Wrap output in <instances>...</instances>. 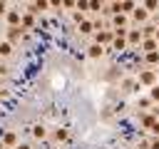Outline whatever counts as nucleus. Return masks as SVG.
I'll return each instance as SVG.
<instances>
[{
  "label": "nucleus",
  "mask_w": 159,
  "mask_h": 149,
  "mask_svg": "<svg viewBox=\"0 0 159 149\" xmlns=\"http://www.w3.org/2000/svg\"><path fill=\"white\" fill-rule=\"evenodd\" d=\"M7 22H10V25H17V22H20V12H17V10H10V12H7Z\"/></svg>",
  "instance_id": "1"
},
{
  "label": "nucleus",
  "mask_w": 159,
  "mask_h": 149,
  "mask_svg": "<svg viewBox=\"0 0 159 149\" xmlns=\"http://www.w3.org/2000/svg\"><path fill=\"white\" fill-rule=\"evenodd\" d=\"M32 134H35L37 139H45V127H42V124H35V127H32Z\"/></svg>",
  "instance_id": "2"
},
{
  "label": "nucleus",
  "mask_w": 159,
  "mask_h": 149,
  "mask_svg": "<svg viewBox=\"0 0 159 149\" xmlns=\"http://www.w3.org/2000/svg\"><path fill=\"white\" fill-rule=\"evenodd\" d=\"M17 142V137L12 134V132H7V134H2V144H15Z\"/></svg>",
  "instance_id": "3"
},
{
  "label": "nucleus",
  "mask_w": 159,
  "mask_h": 149,
  "mask_svg": "<svg viewBox=\"0 0 159 149\" xmlns=\"http://www.w3.org/2000/svg\"><path fill=\"white\" fill-rule=\"evenodd\" d=\"M55 139L57 142H65L67 139V129H55Z\"/></svg>",
  "instance_id": "4"
},
{
  "label": "nucleus",
  "mask_w": 159,
  "mask_h": 149,
  "mask_svg": "<svg viewBox=\"0 0 159 149\" xmlns=\"http://www.w3.org/2000/svg\"><path fill=\"white\" fill-rule=\"evenodd\" d=\"M139 79H142L144 84H149V82H154V72H144V74H142Z\"/></svg>",
  "instance_id": "5"
},
{
  "label": "nucleus",
  "mask_w": 159,
  "mask_h": 149,
  "mask_svg": "<svg viewBox=\"0 0 159 149\" xmlns=\"http://www.w3.org/2000/svg\"><path fill=\"white\" fill-rule=\"evenodd\" d=\"M10 52H12L10 42H0V55H10Z\"/></svg>",
  "instance_id": "6"
},
{
  "label": "nucleus",
  "mask_w": 159,
  "mask_h": 149,
  "mask_svg": "<svg viewBox=\"0 0 159 149\" xmlns=\"http://www.w3.org/2000/svg\"><path fill=\"white\" fill-rule=\"evenodd\" d=\"M7 37H10V40H17V37H20V27H10Z\"/></svg>",
  "instance_id": "7"
},
{
  "label": "nucleus",
  "mask_w": 159,
  "mask_h": 149,
  "mask_svg": "<svg viewBox=\"0 0 159 149\" xmlns=\"http://www.w3.org/2000/svg\"><path fill=\"white\" fill-rule=\"evenodd\" d=\"M89 55H92V57H99V55H102V47H99V45L89 47Z\"/></svg>",
  "instance_id": "8"
},
{
  "label": "nucleus",
  "mask_w": 159,
  "mask_h": 149,
  "mask_svg": "<svg viewBox=\"0 0 159 149\" xmlns=\"http://www.w3.org/2000/svg\"><path fill=\"white\" fill-rule=\"evenodd\" d=\"M109 37H112V35H109V32H99V35H97V42H107V40H109Z\"/></svg>",
  "instance_id": "9"
},
{
  "label": "nucleus",
  "mask_w": 159,
  "mask_h": 149,
  "mask_svg": "<svg viewBox=\"0 0 159 149\" xmlns=\"http://www.w3.org/2000/svg\"><path fill=\"white\" fill-rule=\"evenodd\" d=\"M147 60H149V62H157V60H159V52H154V50H152V52L147 55Z\"/></svg>",
  "instance_id": "10"
},
{
  "label": "nucleus",
  "mask_w": 159,
  "mask_h": 149,
  "mask_svg": "<svg viewBox=\"0 0 159 149\" xmlns=\"http://www.w3.org/2000/svg\"><path fill=\"white\" fill-rule=\"evenodd\" d=\"M134 17H137V20H144V17H147V12H144V10H142V7H139V10H137V12H134Z\"/></svg>",
  "instance_id": "11"
},
{
  "label": "nucleus",
  "mask_w": 159,
  "mask_h": 149,
  "mask_svg": "<svg viewBox=\"0 0 159 149\" xmlns=\"http://www.w3.org/2000/svg\"><path fill=\"white\" fill-rule=\"evenodd\" d=\"M129 42H139V32H132L129 35Z\"/></svg>",
  "instance_id": "12"
},
{
  "label": "nucleus",
  "mask_w": 159,
  "mask_h": 149,
  "mask_svg": "<svg viewBox=\"0 0 159 149\" xmlns=\"http://www.w3.org/2000/svg\"><path fill=\"white\" fill-rule=\"evenodd\" d=\"M152 99H159V87H154V89H152Z\"/></svg>",
  "instance_id": "13"
},
{
  "label": "nucleus",
  "mask_w": 159,
  "mask_h": 149,
  "mask_svg": "<svg viewBox=\"0 0 159 149\" xmlns=\"http://www.w3.org/2000/svg\"><path fill=\"white\" fill-rule=\"evenodd\" d=\"M147 7L152 10V7H157V0H147Z\"/></svg>",
  "instance_id": "14"
},
{
  "label": "nucleus",
  "mask_w": 159,
  "mask_h": 149,
  "mask_svg": "<svg viewBox=\"0 0 159 149\" xmlns=\"http://www.w3.org/2000/svg\"><path fill=\"white\" fill-rule=\"evenodd\" d=\"M0 74H7V67L5 65H0Z\"/></svg>",
  "instance_id": "15"
},
{
  "label": "nucleus",
  "mask_w": 159,
  "mask_h": 149,
  "mask_svg": "<svg viewBox=\"0 0 159 149\" xmlns=\"http://www.w3.org/2000/svg\"><path fill=\"white\" fill-rule=\"evenodd\" d=\"M2 12H5V2L0 0V15H2Z\"/></svg>",
  "instance_id": "16"
},
{
  "label": "nucleus",
  "mask_w": 159,
  "mask_h": 149,
  "mask_svg": "<svg viewBox=\"0 0 159 149\" xmlns=\"http://www.w3.org/2000/svg\"><path fill=\"white\" fill-rule=\"evenodd\" d=\"M17 149H30V144H17Z\"/></svg>",
  "instance_id": "17"
},
{
  "label": "nucleus",
  "mask_w": 159,
  "mask_h": 149,
  "mask_svg": "<svg viewBox=\"0 0 159 149\" xmlns=\"http://www.w3.org/2000/svg\"><path fill=\"white\" fill-rule=\"evenodd\" d=\"M50 2H52V5H62V0H50Z\"/></svg>",
  "instance_id": "18"
},
{
  "label": "nucleus",
  "mask_w": 159,
  "mask_h": 149,
  "mask_svg": "<svg viewBox=\"0 0 159 149\" xmlns=\"http://www.w3.org/2000/svg\"><path fill=\"white\" fill-rule=\"evenodd\" d=\"M152 149H159V142H152Z\"/></svg>",
  "instance_id": "19"
},
{
  "label": "nucleus",
  "mask_w": 159,
  "mask_h": 149,
  "mask_svg": "<svg viewBox=\"0 0 159 149\" xmlns=\"http://www.w3.org/2000/svg\"><path fill=\"white\" fill-rule=\"evenodd\" d=\"M5 94H7V92H5V89H0V97H5Z\"/></svg>",
  "instance_id": "20"
},
{
  "label": "nucleus",
  "mask_w": 159,
  "mask_h": 149,
  "mask_svg": "<svg viewBox=\"0 0 159 149\" xmlns=\"http://www.w3.org/2000/svg\"><path fill=\"white\" fill-rule=\"evenodd\" d=\"M0 149H5V144H2V139H0Z\"/></svg>",
  "instance_id": "21"
},
{
  "label": "nucleus",
  "mask_w": 159,
  "mask_h": 149,
  "mask_svg": "<svg viewBox=\"0 0 159 149\" xmlns=\"http://www.w3.org/2000/svg\"><path fill=\"white\" fill-rule=\"evenodd\" d=\"M157 40H159V35H157Z\"/></svg>",
  "instance_id": "22"
}]
</instances>
